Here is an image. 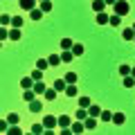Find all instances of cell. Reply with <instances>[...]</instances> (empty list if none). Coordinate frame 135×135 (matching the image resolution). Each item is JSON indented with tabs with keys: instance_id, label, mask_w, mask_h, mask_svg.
<instances>
[{
	"instance_id": "8992f818",
	"label": "cell",
	"mask_w": 135,
	"mask_h": 135,
	"mask_svg": "<svg viewBox=\"0 0 135 135\" xmlns=\"http://www.w3.org/2000/svg\"><path fill=\"white\" fill-rule=\"evenodd\" d=\"M74 59H77V56L72 54V50H63V52H61V61L63 63H70V61H74Z\"/></svg>"
},
{
	"instance_id": "f1b7e54d",
	"label": "cell",
	"mask_w": 135,
	"mask_h": 135,
	"mask_svg": "<svg viewBox=\"0 0 135 135\" xmlns=\"http://www.w3.org/2000/svg\"><path fill=\"white\" fill-rule=\"evenodd\" d=\"M9 38H11V41H18V38H20V29H18V27H14V29L9 32Z\"/></svg>"
},
{
	"instance_id": "9a60e30c",
	"label": "cell",
	"mask_w": 135,
	"mask_h": 135,
	"mask_svg": "<svg viewBox=\"0 0 135 135\" xmlns=\"http://www.w3.org/2000/svg\"><path fill=\"white\" fill-rule=\"evenodd\" d=\"M65 95H68V97H77V95H79V92H77V83H68Z\"/></svg>"
},
{
	"instance_id": "8d00e7d4",
	"label": "cell",
	"mask_w": 135,
	"mask_h": 135,
	"mask_svg": "<svg viewBox=\"0 0 135 135\" xmlns=\"http://www.w3.org/2000/svg\"><path fill=\"white\" fill-rule=\"evenodd\" d=\"M11 20H14V18H11V16H7V14L0 16V23H2V25H11Z\"/></svg>"
},
{
	"instance_id": "4fadbf2b",
	"label": "cell",
	"mask_w": 135,
	"mask_h": 135,
	"mask_svg": "<svg viewBox=\"0 0 135 135\" xmlns=\"http://www.w3.org/2000/svg\"><path fill=\"white\" fill-rule=\"evenodd\" d=\"M56 95H59V92H56V88H47V90H45V99H47V101H54V99H56Z\"/></svg>"
},
{
	"instance_id": "d4e9b609",
	"label": "cell",
	"mask_w": 135,
	"mask_h": 135,
	"mask_svg": "<svg viewBox=\"0 0 135 135\" xmlns=\"http://www.w3.org/2000/svg\"><path fill=\"white\" fill-rule=\"evenodd\" d=\"M47 61H50V65H59L61 63V54H52V56H47Z\"/></svg>"
},
{
	"instance_id": "7dc6e473",
	"label": "cell",
	"mask_w": 135,
	"mask_h": 135,
	"mask_svg": "<svg viewBox=\"0 0 135 135\" xmlns=\"http://www.w3.org/2000/svg\"><path fill=\"white\" fill-rule=\"evenodd\" d=\"M90 2H92V0H90Z\"/></svg>"
},
{
	"instance_id": "8fae6325",
	"label": "cell",
	"mask_w": 135,
	"mask_h": 135,
	"mask_svg": "<svg viewBox=\"0 0 135 135\" xmlns=\"http://www.w3.org/2000/svg\"><path fill=\"white\" fill-rule=\"evenodd\" d=\"M126 122V117H124V113H113V124H117V126H122Z\"/></svg>"
},
{
	"instance_id": "5b68a950",
	"label": "cell",
	"mask_w": 135,
	"mask_h": 135,
	"mask_svg": "<svg viewBox=\"0 0 135 135\" xmlns=\"http://www.w3.org/2000/svg\"><path fill=\"white\" fill-rule=\"evenodd\" d=\"M36 2H38V0H20V7H23L25 11H32V9H36Z\"/></svg>"
},
{
	"instance_id": "d6a6232c",
	"label": "cell",
	"mask_w": 135,
	"mask_h": 135,
	"mask_svg": "<svg viewBox=\"0 0 135 135\" xmlns=\"http://www.w3.org/2000/svg\"><path fill=\"white\" fill-rule=\"evenodd\" d=\"M32 77H34V81H43V70H38V68H36V70L32 72Z\"/></svg>"
},
{
	"instance_id": "f6af8a7d",
	"label": "cell",
	"mask_w": 135,
	"mask_h": 135,
	"mask_svg": "<svg viewBox=\"0 0 135 135\" xmlns=\"http://www.w3.org/2000/svg\"><path fill=\"white\" fill-rule=\"evenodd\" d=\"M38 2H43V0H38Z\"/></svg>"
},
{
	"instance_id": "30bf717a",
	"label": "cell",
	"mask_w": 135,
	"mask_h": 135,
	"mask_svg": "<svg viewBox=\"0 0 135 135\" xmlns=\"http://www.w3.org/2000/svg\"><path fill=\"white\" fill-rule=\"evenodd\" d=\"M34 77H23V81H20V86H23V90H27V88H34Z\"/></svg>"
},
{
	"instance_id": "60d3db41",
	"label": "cell",
	"mask_w": 135,
	"mask_h": 135,
	"mask_svg": "<svg viewBox=\"0 0 135 135\" xmlns=\"http://www.w3.org/2000/svg\"><path fill=\"white\" fill-rule=\"evenodd\" d=\"M0 131H2V133H7V131H9V122H5V119L0 122Z\"/></svg>"
},
{
	"instance_id": "277c9868",
	"label": "cell",
	"mask_w": 135,
	"mask_h": 135,
	"mask_svg": "<svg viewBox=\"0 0 135 135\" xmlns=\"http://www.w3.org/2000/svg\"><path fill=\"white\" fill-rule=\"evenodd\" d=\"M104 9H106V0H92V11L95 14H101Z\"/></svg>"
},
{
	"instance_id": "74e56055",
	"label": "cell",
	"mask_w": 135,
	"mask_h": 135,
	"mask_svg": "<svg viewBox=\"0 0 135 135\" xmlns=\"http://www.w3.org/2000/svg\"><path fill=\"white\" fill-rule=\"evenodd\" d=\"M79 106H81V108H88V106H90V99H88V97H81V99H79Z\"/></svg>"
},
{
	"instance_id": "bcb514c9",
	"label": "cell",
	"mask_w": 135,
	"mask_h": 135,
	"mask_svg": "<svg viewBox=\"0 0 135 135\" xmlns=\"http://www.w3.org/2000/svg\"><path fill=\"white\" fill-rule=\"evenodd\" d=\"M133 43H135V38H133Z\"/></svg>"
},
{
	"instance_id": "b9f144b4",
	"label": "cell",
	"mask_w": 135,
	"mask_h": 135,
	"mask_svg": "<svg viewBox=\"0 0 135 135\" xmlns=\"http://www.w3.org/2000/svg\"><path fill=\"white\" fill-rule=\"evenodd\" d=\"M115 2H117V0H106V5H115Z\"/></svg>"
},
{
	"instance_id": "836d02e7",
	"label": "cell",
	"mask_w": 135,
	"mask_h": 135,
	"mask_svg": "<svg viewBox=\"0 0 135 135\" xmlns=\"http://www.w3.org/2000/svg\"><path fill=\"white\" fill-rule=\"evenodd\" d=\"M11 27H23V18H20V16H14V20H11Z\"/></svg>"
},
{
	"instance_id": "603a6c76",
	"label": "cell",
	"mask_w": 135,
	"mask_h": 135,
	"mask_svg": "<svg viewBox=\"0 0 135 135\" xmlns=\"http://www.w3.org/2000/svg\"><path fill=\"white\" fill-rule=\"evenodd\" d=\"M124 88H135V77H124Z\"/></svg>"
},
{
	"instance_id": "484cf974",
	"label": "cell",
	"mask_w": 135,
	"mask_h": 135,
	"mask_svg": "<svg viewBox=\"0 0 135 135\" xmlns=\"http://www.w3.org/2000/svg\"><path fill=\"white\" fill-rule=\"evenodd\" d=\"M32 133H34V135L45 133V126H43V124H34V126H32Z\"/></svg>"
},
{
	"instance_id": "7402d4cb",
	"label": "cell",
	"mask_w": 135,
	"mask_h": 135,
	"mask_svg": "<svg viewBox=\"0 0 135 135\" xmlns=\"http://www.w3.org/2000/svg\"><path fill=\"white\" fill-rule=\"evenodd\" d=\"M72 54H74V56H81V54H83V45L81 43H74L72 45Z\"/></svg>"
},
{
	"instance_id": "ba28073f",
	"label": "cell",
	"mask_w": 135,
	"mask_h": 135,
	"mask_svg": "<svg viewBox=\"0 0 135 135\" xmlns=\"http://www.w3.org/2000/svg\"><path fill=\"white\" fill-rule=\"evenodd\" d=\"M83 124H86V131H92V128L97 126V117H90V115H88L86 119H83Z\"/></svg>"
},
{
	"instance_id": "f35d334b",
	"label": "cell",
	"mask_w": 135,
	"mask_h": 135,
	"mask_svg": "<svg viewBox=\"0 0 135 135\" xmlns=\"http://www.w3.org/2000/svg\"><path fill=\"white\" fill-rule=\"evenodd\" d=\"M119 74H124V77H128V74H131V68H128V65H122V68H119Z\"/></svg>"
},
{
	"instance_id": "f546056e",
	"label": "cell",
	"mask_w": 135,
	"mask_h": 135,
	"mask_svg": "<svg viewBox=\"0 0 135 135\" xmlns=\"http://www.w3.org/2000/svg\"><path fill=\"white\" fill-rule=\"evenodd\" d=\"M99 117H101L104 122H113V113H110V110H101V115H99Z\"/></svg>"
},
{
	"instance_id": "e0dca14e",
	"label": "cell",
	"mask_w": 135,
	"mask_h": 135,
	"mask_svg": "<svg viewBox=\"0 0 135 135\" xmlns=\"http://www.w3.org/2000/svg\"><path fill=\"white\" fill-rule=\"evenodd\" d=\"M34 97H36V90H34V88H27L25 95H23V99L25 101H34Z\"/></svg>"
},
{
	"instance_id": "ee69618b",
	"label": "cell",
	"mask_w": 135,
	"mask_h": 135,
	"mask_svg": "<svg viewBox=\"0 0 135 135\" xmlns=\"http://www.w3.org/2000/svg\"><path fill=\"white\" fill-rule=\"evenodd\" d=\"M133 29H135V23H133Z\"/></svg>"
},
{
	"instance_id": "7a4b0ae2",
	"label": "cell",
	"mask_w": 135,
	"mask_h": 135,
	"mask_svg": "<svg viewBox=\"0 0 135 135\" xmlns=\"http://www.w3.org/2000/svg\"><path fill=\"white\" fill-rule=\"evenodd\" d=\"M43 126H45V128H56L59 119H56V117H52V115H45L43 117Z\"/></svg>"
},
{
	"instance_id": "ffe728a7",
	"label": "cell",
	"mask_w": 135,
	"mask_h": 135,
	"mask_svg": "<svg viewBox=\"0 0 135 135\" xmlns=\"http://www.w3.org/2000/svg\"><path fill=\"white\" fill-rule=\"evenodd\" d=\"M122 36H124L126 41H133V38H135V29H133V27H128V29H124V32H122Z\"/></svg>"
},
{
	"instance_id": "2e32d148",
	"label": "cell",
	"mask_w": 135,
	"mask_h": 135,
	"mask_svg": "<svg viewBox=\"0 0 135 135\" xmlns=\"http://www.w3.org/2000/svg\"><path fill=\"white\" fill-rule=\"evenodd\" d=\"M97 23H99V25H108V23H110V16L101 11V14H97Z\"/></svg>"
},
{
	"instance_id": "5bb4252c",
	"label": "cell",
	"mask_w": 135,
	"mask_h": 135,
	"mask_svg": "<svg viewBox=\"0 0 135 135\" xmlns=\"http://www.w3.org/2000/svg\"><path fill=\"white\" fill-rule=\"evenodd\" d=\"M88 115H90V117H99L101 115V108L95 106V104H90V106H88Z\"/></svg>"
},
{
	"instance_id": "7c38bea8",
	"label": "cell",
	"mask_w": 135,
	"mask_h": 135,
	"mask_svg": "<svg viewBox=\"0 0 135 135\" xmlns=\"http://www.w3.org/2000/svg\"><path fill=\"white\" fill-rule=\"evenodd\" d=\"M43 14H45V11L41 9V7H36V9H32V11H29V16H32V20H41V18H43Z\"/></svg>"
},
{
	"instance_id": "3957f363",
	"label": "cell",
	"mask_w": 135,
	"mask_h": 135,
	"mask_svg": "<svg viewBox=\"0 0 135 135\" xmlns=\"http://www.w3.org/2000/svg\"><path fill=\"white\" fill-rule=\"evenodd\" d=\"M70 128H72V133H83V131H86V124H83L81 119H74L72 124H70Z\"/></svg>"
},
{
	"instance_id": "44dd1931",
	"label": "cell",
	"mask_w": 135,
	"mask_h": 135,
	"mask_svg": "<svg viewBox=\"0 0 135 135\" xmlns=\"http://www.w3.org/2000/svg\"><path fill=\"white\" fill-rule=\"evenodd\" d=\"M36 68H38V70H47L50 61H47V59H38V61H36Z\"/></svg>"
},
{
	"instance_id": "d6986e66",
	"label": "cell",
	"mask_w": 135,
	"mask_h": 135,
	"mask_svg": "<svg viewBox=\"0 0 135 135\" xmlns=\"http://www.w3.org/2000/svg\"><path fill=\"white\" fill-rule=\"evenodd\" d=\"M70 124H72V122H70V117H68V115H61V117H59V126H61V128H68Z\"/></svg>"
},
{
	"instance_id": "9c48e42d",
	"label": "cell",
	"mask_w": 135,
	"mask_h": 135,
	"mask_svg": "<svg viewBox=\"0 0 135 135\" xmlns=\"http://www.w3.org/2000/svg\"><path fill=\"white\" fill-rule=\"evenodd\" d=\"M29 110H32V113H41V110H43V104H41L38 99L29 101Z\"/></svg>"
},
{
	"instance_id": "ab89813d",
	"label": "cell",
	"mask_w": 135,
	"mask_h": 135,
	"mask_svg": "<svg viewBox=\"0 0 135 135\" xmlns=\"http://www.w3.org/2000/svg\"><path fill=\"white\" fill-rule=\"evenodd\" d=\"M0 38H2V41H7V38H9V32L5 29V25H2V29H0Z\"/></svg>"
},
{
	"instance_id": "83f0119b",
	"label": "cell",
	"mask_w": 135,
	"mask_h": 135,
	"mask_svg": "<svg viewBox=\"0 0 135 135\" xmlns=\"http://www.w3.org/2000/svg\"><path fill=\"white\" fill-rule=\"evenodd\" d=\"M119 23H122V16H119V14H113V16H110V23H108V25H113V27H117Z\"/></svg>"
},
{
	"instance_id": "4dcf8cb0",
	"label": "cell",
	"mask_w": 135,
	"mask_h": 135,
	"mask_svg": "<svg viewBox=\"0 0 135 135\" xmlns=\"http://www.w3.org/2000/svg\"><path fill=\"white\" fill-rule=\"evenodd\" d=\"M86 117H88V108H79V110H77V119H86Z\"/></svg>"
},
{
	"instance_id": "ac0fdd59",
	"label": "cell",
	"mask_w": 135,
	"mask_h": 135,
	"mask_svg": "<svg viewBox=\"0 0 135 135\" xmlns=\"http://www.w3.org/2000/svg\"><path fill=\"white\" fill-rule=\"evenodd\" d=\"M34 90H36V95H45V90H47V88H45L43 81H36V83H34Z\"/></svg>"
},
{
	"instance_id": "1f68e13d",
	"label": "cell",
	"mask_w": 135,
	"mask_h": 135,
	"mask_svg": "<svg viewBox=\"0 0 135 135\" xmlns=\"http://www.w3.org/2000/svg\"><path fill=\"white\" fill-rule=\"evenodd\" d=\"M20 133H23V131H20L16 124H11V126H9V131H7V135H20Z\"/></svg>"
},
{
	"instance_id": "cb8c5ba5",
	"label": "cell",
	"mask_w": 135,
	"mask_h": 135,
	"mask_svg": "<svg viewBox=\"0 0 135 135\" xmlns=\"http://www.w3.org/2000/svg\"><path fill=\"white\" fill-rule=\"evenodd\" d=\"M38 7L45 11V14H47V11H52V2H50V0H43V2H38Z\"/></svg>"
},
{
	"instance_id": "e575fe53",
	"label": "cell",
	"mask_w": 135,
	"mask_h": 135,
	"mask_svg": "<svg viewBox=\"0 0 135 135\" xmlns=\"http://www.w3.org/2000/svg\"><path fill=\"white\" fill-rule=\"evenodd\" d=\"M18 119H20V117L16 115V113H11V115H7V122H9V126H11V124H18Z\"/></svg>"
},
{
	"instance_id": "6da1fadb",
	"label": "cell",
	"mask_w": 135,
	"mask_h": 135,
	"mask_svg": "<svg viewBox=\"0 0 135 135\" xmlns=\"http://www.w3.org/2000/svg\"><path fill=\"white\" fill-rule=\"evenodd\" d=\"M113 11H115V14H119V16H126V14L131 11V5L126 2V0H117L115 5H113Z\"/></svg>"
},
{
	"instance_id": "4316f807",
	"label": "cell",
	"mask_w": 135,
	"mask_h": 135,
	"mask_svg": "<svg viewBox=\"0 0 135 135\" xmlns=\"http://www.w3.org/2000/svg\"><path fill=\"white\" fill-rule=\"evenodd\" d=\"M72 45H74L72 38H63L61 41V50H72Z\"/></svg>"
},
{
	"instance_id": "7bdbcfd3",
	"label": "cell",
	"mask_w": 135,
	"mask_h": 135,
	"mask_svg": "<svg viewBox=\"0 0 135 135\" xmlns=\"http://www.w3.org/2000/svg\"><path fill=\"white\" fill-rule=\"evenodd\" d=\"M131 74H133V77H135V68H131Z\"/></svg>"
},
{
	"instance_id": "d590c367",
	"label": "cell",
	"mask_w": 135,
	"mask_h": 135,
	"mask_svg": "<svg viewBox=\"0 0 135 135\" xmlns=\"http://www.w3.org/2000/svg\"><path fill=\"white\" fill-rule=\"evenodd\" d=\"M65 81L68 83H77V74H74V72H68L65 74Z\"/></svg>"
},
{
	"instance_id": "52a82bcc",
	"label": "cell",
	"mask_w": 135,
	"mask_h": 135,
	"mask_svg": "<svg viewBox=\"0 0 135 135\" xmlns=\"http://www.w3.org/2000/svg\"><path fill=\"white\" fill-rule=\"evenodd\" d=\"M54 88H56V92H65V88H68L65 77H63V79H56V81H54Z\"/></svg>"
}]
</instances>
